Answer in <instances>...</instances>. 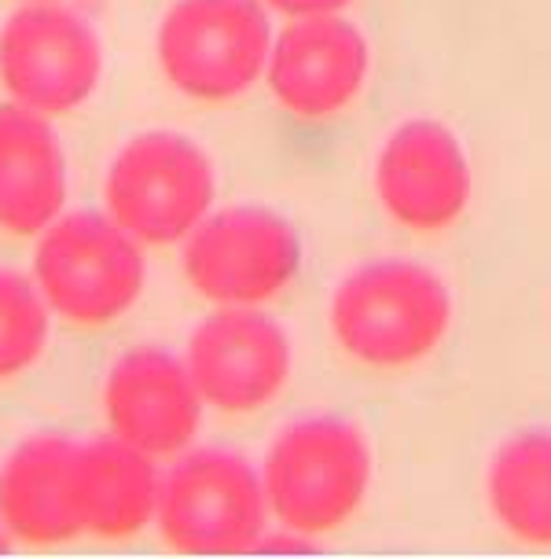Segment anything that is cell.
I'll use <instances>...</instances> for the list:
<instances>
[{
  "label": "cell",
  "mask_w": 551,
  "mask_h": 559,
  "mask_svg": "<svg viewBox=\"0 0 551 559\" xmlns=\"http://www.w3.org/2000/svg\"><path fill=\"white\" fill-rule=\"evenodd\" d=\"M104 78L99 34L59 0L26 4L0 29V85L34 115H70Z\"/></svg>",
  "instance_id": "obj_8"
},
{
  "label": "cell",
  "mask_w": 551,
  "mask_h": 559,
  "mask_svg": "<svg viewBox=\"0 0 551 559\" xmlns=\"http://www.w3.org/2000/svg\"><path fill=\"white\" fill-rule=\"evenodd\" d=\"M265 8L273 12L287 15V19H298V15H327V12H343L354 0H262Z\"/></svg>",
  "instance_id": "obj_18"
},
{
  "label": "cell",
  "mask_w": 551,
  "mask_h": 559,
  "mask_svg": "<svg viewBox=\"0 0 551 559\" xmlns=\"http://www.w3.org/2000/svg\"><path fill=\"white\" fill-rule=\"evenodd\" d=\"M8 548V534H4V526H0V552Z\"/></svg>",
  "instance_id": "obj_19"
},
{
  "label": "cell",
  "mask_w": 551,
  "mask_h": 559,
  "mask_svg": "<svg viewBox=\"0 0 551 559\" xmlns=\"http://www.w3.org/2000/svg\"><path fill=\"white\" fill-rule=\"evenodd\" d=\"M265 523L262 475L232 449H184L158 475L155 526L173 552H243L262 542Z\"/></svg>",
  "instance_id": "obj_5"
},
{
  "label": "cell",
  "mask_w": 551,
  "mask_h": 559,
  "mask_svg": "<svg viewBox=\"0 0 551 559\" xmlns=\"http://www.w3.org/2000/svg\"><path fill=\"white\" fill-rule=\"evenodd\" d=\"M184 368L203 405L225 416L262 413L290 379V338L257 306H217L188 338Z\"/></svg>",
  "instance_id": "obj_9"
},
{
  "label": "cell",
  "mask_w": 551,
  "mask_h": 559,
  "mask_svg": "<svg viewBox=\"0 0 551 559\" xmlns=\"http://www.w3.org/2000/svg\"><path fill=\"white\" fill-rule=\"evenodd\" d=\"M67 158L45 115L0 107V233L41 236L63 214Z\"/></svg>",
  "instance_id": "obj_14"
},
{
  "label": "cell",
  "mask_w": 551,
  "mask_h": 559,
  "mask_svg": "<svg viewBox=\"0 0 551 559\" xmlns=\"http://www.w3.org/2000/svg\"><path fill=\"white\" fill-rule=\"evenodd\" d=\"M486 493L511 542L551 548V431L507 438L489 464Z\"/></svg>",
  "instance_id": "obj_16"
},
{
  "label": "cell",
  "mask_w": 551,
  "mask_h": 559,
  "mask_svg": "<svg viewBox=\"0 0 551 559\" xmlns=\"http://www.w3.org/2000/svg\"><path fill=\"white\" fill-rule=\"evenodd\" d=\"M372 486V445L338 416H306L273 438L262 467L268 515L298 537L335 534Z\"/></svg>",
  "instance_id": "obj_2"
},
{
  "label": "cell",
  "mask_w": 551,
  "mask_h": 559,
  "mask_svg": "<svg viewBox=\"0 0 551 559\" xmlns=\"http://www.w3.org/2000/svg\"><path fill=\"white\" fill-rule=\"evenodd\" d=\"M26 4H52V0H26Z\"/></svg>",
  "instance_id": "obj_20"
},
{
  "label": "cell",
  "mask_w": 551,
  "mask_h": 559,
  "mask_svg": "<svg viewBox=\"0 0 551 559\" xmlns=\"http://www.w3.org/2000/svg\"><path fill=\"white\" fill-rule=\"evenodd\" d=\"M364 34L338 12L298 15L268 48L265 82L284 111L298 118H331L346 111L368 82Z\"/></svg>",
  "instance_id": "obj_10"
},
{
  "label": "cell",
  "mask_w": 551,
  "mask_h": 559,
  "mask_svg": "<svg viewBox=\"0 0 551 559\" xmlns=\"http://www.w3.org/2000/svg\"><path fill=\"white\" fill-rule=\"evenodd\" d=\"M327 321L349 361L372 372H400L441 346L453 324V298L434 269L372 262L335 287Z\"/></svg>",
  "instance_id": "obj_1"
},
{
  "label": "cell",
  "mask_w": 551,
  "mask_h": 559,
  "mask_svg": "<svg viewBox=\"0 0 551 559\" xmlns=\"http://www.w3.org/2000/svg\"><path fill=\"white\" fill-rule=\"evenodd\" d=\"M0 526L23 545L52 548L85 537L77 442L37 435L0 467Z\"/></svg>",
  "instance_id": "obj_13"
},
{
  "label": "cell",
  "mask_w": 551,
  "mask_h": 559,
  "mask_svg": "<svg viewBox=\"0 0 551 559\" xmlns=\"http://www.w3.org/2000/svg\"><path fill=\"white\" fill-rule=\"evenodd\" d=\"M52 309L37 284L15 269H0V383L29 372L48 346Z\"/></svg>",
  "instance_id": "obj_17"
},
{
  "label": "cell",
  "mask_w": 551,
  "mask_h": 559,
  "mask_svg": "<svg viewBox=\"0 0 551 559\" xmlns=\"http://www.w3.org/2000/svg\"><path fill=\"white\" fill-rule=\"evenodd\" d=\"M375 195L400 228L441 233L470 203V163L464 144L434 118L397 126L375 158Z\"/></svg>",
  "instance_id": "obj_11"
},
{
  "label": "cell",
  "mask_w": 551,
  "mask_h": 559,
  "mask_svg": "<svg viewBox=\"0 0 551 559\" xmlns=\"http://www.w3.org/2000/svg\"><path fill=\"white\" fill-rule=\"evenodd\" d=\"M217 174L195 140L152 129L133 136L107 169V217L140 247H173L214 206Z\"/></svg>",
  "instance_id": "obj_4"
},
{
  "label": "cell",
  "mask_w": 551,
  "mask_h": 559,
  "mask_svg": "<svg viewBox=\"0 0 551 559\" xmlns=\"http://www.w3.org/2000/svg\"><path fill=\"white\" fill-rule=\"evenodd\" d=\"M273 23L262 0H177L158 26V67L199 104L239 99L265 74Z\"/></svg>",
  "instance_id": "obj_6"
},
{
  "label": "cell",
  "mask_w": 551,
  "mask_h": 559,
  "mask_svg": "<svg viewBox=\"0 0 551 559\" xmlns=\"http://www.w3.org/2000/svg\"><path fill=\"white\" fill-rule=\"evenodd\" d=\"M104 416L110 438L140 449L158 464L192 449L203 424V397L184 361L158 346H136L110 368Z\"/></svg>",
  "instance_id": "obj_12"
},
{
  "label": "cell",
  "mask_w": 551,
  "mask_h": 559,
  "mask_svg": "<svg viewBox=\"0 0 551 559\" xmlns=\"http://www.w3.org/2000/svg\"><path fill=\"white\" fill-rule=\"evenodd\" d=\"M77 497L85 537L129 542L155 523L158 464L110 435L77 442Z\"/></svg>",
  "instance_id": "obj_15"
},
{
  "label": "cell",
  "mask_w": 551,
  "mask_h": 559,
  "mask_svg": "<svg viewBox=\"0 0 551 559\" xmlns=\"http://www.w3.org/2000/svg\"><path fill=\"white\" fill-rule=\"evenodd\" d=\"M302 265V243L287 217L265 206L206 214L184 239V269L195 295L214 306H265L287 292Z\"/></svg>",
  "instance_id": "obj_7"
},
{
  "label": "cell",
  "mask_w": 551,
  "mask_h": 559,
  "mask_svg": "<svg viewBox=\"0 0 551 559\" xmlns=\"http://www.w3.org/2000/svg\"><path fill=\"white\" fill-rule=\"evenodd\" d=\"M144 247L107 214H59L34 251V284L59 321L115 324L144 292Z\"/></svg>",
  "instance_id": "obj_3"
}]
</instances>
